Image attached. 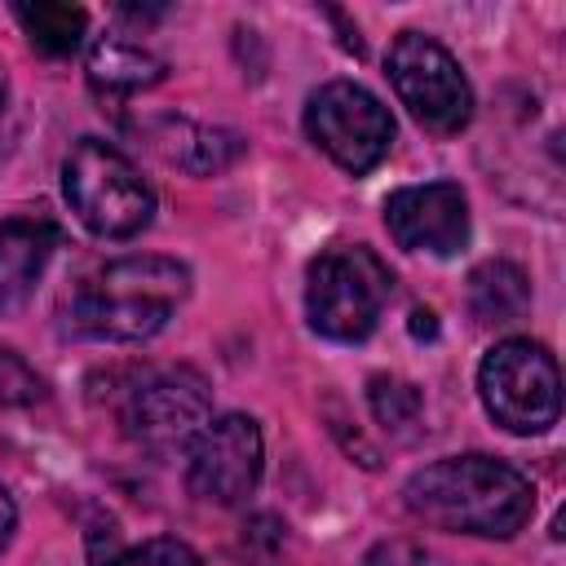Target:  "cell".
<instances>
[{
    "mask_svg": "<svg viewBox=\"0 0 566 566\" xmlns=\"http://www.w3.org/2000/svg\"><path fill=\"white\" fill-rule=\"evenodd\" d=\"M411 517L433 531L509 539L535 513V486L495 455H442L416 469L402 486Z\"/></svg>",
    "mask_w": 566,
    "mask_h": 566,
    "instance_id": "6da1fadb",
    "label": "cell"
},
{
    "mask_svg": "<svg viewBox=\"0 0 566 566\" xmlns=\"http://www.w3.org/2000/svg\"><path fill=\"white\" fill-rule=\"evenodd\" d=\"M190 292V270L172 256H119L80 279L66 301L71 332L88 340H150L168 327L177 305Z\"/></svg>",
    "mask_w": 566,
    "mask_h": 566,
    "instance_id": "7a4b0ae2",
    "label": "cell"
},
{
    "mask_svg": "<svg viewBox=\"0 0 566 566\" xmlns=\"http://www.w3.org/2000/svg\"><path fill=\"white\" fill-rule=\"evenodd\" d=\"M62 195L97 239H133L155 217V190L137 164L102 137H80L62 159Z\"/></svg>",
    "mask_w": 566,
    "mask_h": 566,
    "instance_id": "3957f363",
    "label": "cell"
},
{
    "mask_svg": "<svg viewBox=\"0 0 566 566\" xmlns=\"http://www.w3.org/2000/svg\"><path fill=\"white\" fill-rule=\"evenodd\" d=\"M394 296V270L363 243L327 248L305 274V318L318 336L358 345L376 332Z\"/></svg>",
    "mask_w": 566,
    "mask_h": 566,
    "instance_id": "277c9868",
    "label": "cell"
},
{
    "mask_svg": "<svg viewBox=\"0 0 566 566\" xmlns=\"http://www.w3.org/2000/svg\"><path fill=\"white\" fill-rule=\"evenodd\" d=\"M478 394L486 416L517 433H544L557 424L562 411V376H557V358L526 336H509L500 345L486 349L482 367H478Z\"/></svg>",
    "mask_w": 566,
    "mask_h": 566,
    "instance_id": "5b68a950",
    "label": "cell"
},
{
    "mask_svg": "<svg viewBox=\"0 0 566 566\" xmlns=\"http://www.w3.org/2000/svg\"><path fill=\"white\" fill-rule=\"evenodd\" d=\"M389 84L398 102L411 111L416 124H424L438 137L460 133L473 119V88L460 71V62L424 31H402L389 44Z\"/></svg>",
    "mask_w": 566,
    "mask_h": 566,
    "instance_id": "8992f818",
    "label": "cell"
},
{
    "mask_svg": "<svg viewBox=\"0 0 566 566\" xmlns=\"http://www.w3.org/2000/svg\"><path fill=\"white\" fill-rule=\"evenodd\" d=\"M305 133L332 164L358 177L389 155L394 115L371 88L354 80H327L305 102Z\"/></svg>",
    "mask_w": 566,
    "mask_h": 566,
    "instance_id": "52a82bcc",
    "label": "cell"
},
{
    "mask_svg": "<svg viewBox=\"0 0 566 566\" xmlns=\"http://www.w3.org/2000/svg\"><path fill=\"white\" fill-rule=\"evenodd\" d=\"M119 420L137 447L168 455L177 447H190L195 433L212 420V389L195 367L146 371L128 385Z\"/></svg>",
    "mask_w": 566,
    "mask_h": 566,
    "instance_id": "ba28073f",
    "label": "cell"
},
{
    "mask_svg": "<svg viewBox=\"0 0 566 566\" xmlns=\"http://www.w3.org/2000/svg\"><path fill=\"white\" fill-rule=\"evenodd\" d=\"M261 469H265V442L256 420L243 411H226L195 433L190 460H186V486L203 504L230 509L256 491Z\"/></svg>",
    "mask_w": 566,
    "mask_h": 566,
    "instance_id": "9c48e42d",
    "label": "cell"
},
{
    "mask_svg": "<svg viewBox=\"0 0 566 566\" xmlns=\"http://www.w3.org/2000/svg\"><path fill=\"white\" fill-rule=\"evenodd\" d=\"M385 226L407 252L455 256L469 243V199L455 181L402 186L385 199Z\"/></svg>",
    "mask_w": 566,
    "mask_h": 566,
    "instance_id": "30bf717a",
    "label": "cell"
},
{
    "mask_svg": "<svg viewBox=\"0 0 566 566\" xmlns=\"http://www.w3.org/2000/svg\"><path fill=\"white\" fill-rule=\"evenodd\" d=\"M57 239V226L35 212L0 221V314H13L35 296Z\"/></svg>",
    "mask_w": 566,
    "mask_h": 566,
    "instance_id": "8fae6325",
    "label": "cell"
},
{
    "mask_svg": "<svg viewBox=\"0 0 566 566\" xmlns=\"http://www.w3.org/2000/svg\"><path fill=\"white\" fill-rule=\"evenodd\" d=\"M159 80H164V57H155L142 44L102 35L88 49V88L102 102H124V97H133L142 88H155Z\"/></svg>",
    "mask_w": 566,
    "mask_h": 566,
    "instance_id": "7c38bea8",
    "label": "cell"
},
{
    "mask_svg": "<svg viewBox=\"0 0 566 566\" xmlns=\"http://www.w3.org/2000/svg\"><path fill=\"white\" fill-rule=\"evenodd\" d=\"M531 310V283L526 270L513 261H482L469 274V314L478 323H517Z\"/></svg>",
    "mask_w": 566,
    "mask_h": 566,
    "instance_id": "4fadbf2b",
    "label": "cell"
},
{
    "mask_svg": "<svg viewBox=\"0 0 566 566\" xmlns=\"http://www.w3.org/2000/svg\"><path fill=\"white\" fill-rule=\"evenodd\" d=\"M13 18L27 31L31 49L44 57H71L88 35V13L80 4H53V0L13 4Z\"/></svg>",
    "mask_w": 566,
    "mask_h": 566,
    "instance_id": "5bb4252c",
    "label": "cell"
},
{
    "mask_svg": "<svg viewBox=\"0 0 566 566\" xmlns=\"http://www.w3.org/2000/svg\"><path fill=\"white\" fill-rule=\"evenodd\" d=\"M239 150H243L239 133L203 128V124H168V142H164V155L195 177H212V172L230 168L239 159Z\"/></svg>",
    "mask_w": 566,
    "mask_h": 566,
    "instance_id": "9a60e30c",
    "label": "cell"
},
{
    "mask_svg": "<svg viewBox=\"0 0 566 566\" xmlns=\"http://www.w3.org/2000/svg\"><path fill=\"white\" fill-rule=\"evenodd\" d=\"M88 566H203L199 553L172 535H155L146 544H115L106 535V548L93 539V553H88Z\"/></svg>",
    "mask_w": 566,
    "mask_h": 566,
    "instance_id": "2e32d148",
    "label": "cell"
},
{
    "mask_svg": "<svg viewBox=\"0 0 566 566\" xmlns=\"http://www.w3.org/2000/svg\"><path fill=\"white\" fill-rule=\"evenodd\" d=\"M367 402H371V416L389 429V433H411L424 416V398L411 380L402 376H371L367 380Z\"/></svg>",
    "mask_w": 566,
    "mask_h": 566,
    "instance_id": "e0dca14e",
    "label": "cell"
},
{
    "mask_svg": "<svg viewBox=\"0 0 566 566\" xmlns=\"http://www.w3.org/2000/svg\"><path fill=\"white\" fill-rule=\"evenodd\" d=\"M40 394H44V380L35 376V367L18 349L0 345V407H27Z\"/></svg>",
    "mask_w": 566,
    "mask_h": 566,
    "instance_id": "ac0fdd59",
    "label": "cell"
},
{
    "mask_svg": "<svg viewBox=\"0 0 566 566\" xmlns=\"http://www.w3.org/2000/svg\"><path fill=\"white\" fill-rule=\"evenodd\" d=\"M358 566H429V553L411 539H380L363 553Z\"/></svg>",
    "mask_w": 566,
    "mask_h": 566,
    "instance_id": "d6986e66",
    "label": "cell"
},
{
    "mask_svg": "<svg viewBox=\"0 0 566 566\" xmlns=\"http://www.w3.org/2000/svg\"><path fill=\"white\" fill-rule=\"evenodd\" d=\"M13 526H18V509H13V495H9L4 486H0V548L9 544Z\"/></svg>",
    "mask_w": 566,
    "mask_h": 566,
    "instance_id": "ffe728a7",
    "label": "cell"
},
{
    "mask_svg": "<svg viewBox=\"0 0 566 566\" xmlns=\"http://www.w3.org/2000/svg\"><path fill=\"white\" fill-rule=\"evenodd\" d=\"M4 97H9V75H4V66H0V111H4Z\"/></svg>",
    "mask_w": 566,
    "mask_h": 566,
    "instance_id": "44dd1931",
    "label": "cell"
}]
</instances>
